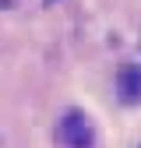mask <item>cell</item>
Wrapping results in <instances>:
<instances>
[{
    "label": "cell",
    "instance_id": "obj_1",
    "mask_svg": "<svg viewBox=\"0 0 141 148\" xmlns=\"http://www.w3.org/2000/svg\"><path fill=\"white\" fill-rule=\"evenodd\" d=\"M60 141L67 148H92V123H88V116L70 109L60 120Z\"/></svg>",
    "mask_w": 141,
    "mask_h": 148
},
{
    "label": "cell",
    "instance_id": "obj_2",
    "mask_svg": "<svg viewBox=\"0 0 141 148\" xmlns=\"http://www.w3.org/2000/svg\"><path fill=\"white\" fill-rule=\"evenodd\" d=\"M116 88H120V99H123V102H138V99H141V67H138V64L120 67Z\"/></svg>",
    "mask_w": 141,
    "mask_h": 148
}]
</instances>
